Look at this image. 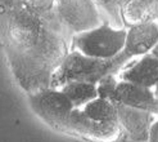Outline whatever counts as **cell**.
<instances>
[{"instance_id": "cell-7", "label": "cell", "mask_w": 158, "mask_h": 142, "mask_svg": "<svg viewBox=\"0 0 158 142\" xmlns=\"http://www.w3.org/2000/svg\"><path fill=\"white\" fill-rule=\"evenodd\" d=\"M114 104H123L127 106L148 110L158 115V100L154 94V89L143 87L131 82L120 80L110 97Z\"/></svg>"}, {"instance_id": "cell-10", "label": "cell", "mask_w": 158, "mask_h": 142, "mask_svg": "<svg viewBox=\"0 0 158 142\" xmlns=\"http://www.w3.org/2000/svg\"><path fill=\"white\" fill-rule=\"evenodd\" d=\"M121 17L126 29L139 23L156 21L154 0H127L122 8Z\"/></svg>"}, {"instance_id": "cell-6", "label": "cell", "mask_w": 158, "mask_h": 142, "mask_svg": "<svg viewBox=\"0 0 158 142\" xmlns=\"http://www.w3.org/2000/svg\"><path fill=\"white\" fill-rule=\"evenodd\" d=\"M116 106L118 123L127 136L135 142H148L151 127L156 120V114L123 104H116Z\"/></svg>"}, {"instance_id": "cell-1", "label": "cell", "mask_w": 158, "mask_h": 142, "mask_svg": "<svg viewBox=\"0 0 158 142\" xmlns=\"http://www.w3.org/2000/svg\"><path fill=\"white\" fill-rule=\"evenodd\" d=\"M55 12L39 16L19 2L3 13V44L14 79L27 94L52 87L55 71L71 52Z\"/></svg>"}, {"instance_id": "cell-16", "label": "cell", "mask_w": 158, "mask_h": 142, "mask_svg": "<svg viewBox=\"0 0 158 142\" xmlns=\"http://www.w3.org/2000/svg\"><path fill=\"white\" fill-rule=\"evenodd\" d=\"M152 53L154 54V56H156V57H158V44H157V45L154 47V49L152 51Z\"/></svg>"}, {"instance_id": "cell-2", "label": "cell", "mask_w": 158, "mask_h": 142, "mask_svg": "<svg viewBox=\"0 0 158 142\" xmlns=\"http://www.w3.org/2000/svg\"><path fill=\"white\" fill-rule=\"evenodd\" d=\"M134 58L126 51L113 58H97L80 51L71 49L52 80V88H62L69 82H86L98 84L110 74H120L126 64Z\"/></svg>"}, {"instance_id": "cell-17", "label": "cell", "mask_w": 158, "mask_h": 142, "mask_svg": "<svg viewBox=\"0 0 158 142\" xmlns=\"http://www.w3.org/2000/svg\"><path fill=\"white\" fill-rule=\"evenodd\" d=\"M154 94H156V97H157V100H158V85L154 87Z\"/></svg>"}, {"instance_id": "cell-18", "label": "cell", "mask_w": 158, "mask_h": 142, "mask_svg": "<svg viewBox=\"0 0 158 142\" xmlns=\"http://www.w3.org/2000/svg\"><path fill=\"white\" fill-rule=\"evenodd\" d=\"M55 2H57V0H55Z\"/></svg>"}, {"instance_id": "cell-13", "label": "cell", "mask_w": 158, "mask_h": 142, "mask_svg": "<svg viewBox=\"0 0 158 142\" xmlns=\"http://www.w3.org/2000/svg\"><path fill=\"white\" fill-rule=\"evenodd\" d=\"M28 11L39 16H50L55 11V0H17Z\"/></svg>"}, {"instance_id": "cell-8", "label": "cell", "mask_w": 158, "mask_h": 142, "mask_svg": "<svg viewBox=\"0 0 158 142\" xmlns=\"http://www.w3.org/2000/svg\"><path fill=\"white\" fill-rule=\"evenodd\" d=\"M158 44V22L149 21L127 29L125 51L132 57L152 53Z\"/></svg>"}, {"instance_id": "cell-9", "label": "cell", "mask_w": 158, "mask_h": 142, "mask_svg": "<svg viewBox=\"0 0 158 142\" xmlns=\"http://www.w3.org/2000/svg\"><path fill=\"white\" fill-rule=\"evenodd\" d=\"M120 79L148 88L158 85V57L153 53L141 56L131 65H126L120 71Z\"/></svg>"}, {"instance_id": "cell-4", "label": "cell", "mask_w": 158, "mask_h": 142, "mask_svg": "<svg viewBox=\"0 0 158 142\" xmlns=\"http://www.w3.org/2000/svg\"><path fill=\"white\" fill-rule=\"evenodd\" d=\"M126 36V27L114 29L108 21H103L95 29L75 34L72 36V49L97 58H113L125 51Z\"/></svg>"}, {"instance_id": "cell-11", "label": "cell", "mask_w": 158, "mask_h": 142, "mask_svg": "<svg viewBox=\"0 0 158 142\" xmlns=\"http://www.w3.org/2000/svg\"><path fill=\"white\" fill-rule=\"evenodd\" d=\"M85 114L93 120L107 125H120L117 115V106L110 100L97 97L81 107ZM121 127V125H120Z\"/></svg>"}, {"instance_id": "cell-5", "label": "cell", "mask_w": 158, "mask_h": 142, "mask_svg": "<svg viewBox=\"0 0 158 142\" xmlns=\"http://www.w3.org/2000/svg\"><path fill=\"white\" fill-rule=\"evenodd\" d=\"M55 14L68 33L80 34L102 25L95 0H57Z\"/></svg>"}, {"instance_id": "cell-14", "label": "cell", "mask_w": 158, "mask_h": 142, "mask_svg": "<svg viewBox=\"0 0 158 142\" xmlns=\"http://www.w3.org/2000/svg\"><path fill=\"white\" fill-rule=\"evenodd\" d=\"M127 0H95V3L103 8V9L114 20V22L117 23V26H123V22H122V17H121V12H122V8L126 4Z\"/></svg>"}, {"instance_id": "cell-12", "label": "cell", "mask_w": 158, "mask_h": 142, "mask_svg": "<svg viewBox=\"0 0 158 142\" xmlns=\"http://www.w3.org/2000/svg\"><path fill=\"white\" fill-rule=\"evenodd\" d=\"M68 98L72 101L75 107H82L88 102L95 100L99 97L98 93V84L93 83H86V82H69L62 88Z\"/></svg>"}, {"instance_id": "cell-3", "label": "cell", "mask_w": 158, "mask_h": 142, "mask_svg": "<svg viewBox=\"0 0 158 142\" xmlns=\"http://www.w3.org/2000/svg\"><path fill=\"white\" fill-rule=\"evenodd\" d=\"M50 128L82 138L89 142H116L120 138V125H107L93 120L81 107H73L46 123Z\"/></svg>"}, {"instance_id": "cell-15", "label": "cell", "mask_w": 158, "mask_h": 142, "mask_svg": "<svg viewBox=\"0 0 158 142\" xmlns=\"http://www.w3.org/2000/svg\"><path fill=\"white\" fill-rule=\"evenodd\" d=\"M148 142H158V118L153 122L152 127H151Z\"/></svg>"}]
</instances>
